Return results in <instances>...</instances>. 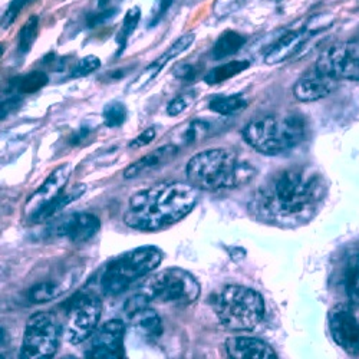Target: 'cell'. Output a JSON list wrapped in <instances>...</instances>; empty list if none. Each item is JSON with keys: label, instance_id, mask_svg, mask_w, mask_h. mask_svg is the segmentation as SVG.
I'll return each instance as SVG.
<instances>
[{"label": "cell", "instance_id": "cell-1", "mask_svg": "<svg viewBox=\"0 0 359 359\" xmlns=\"http://www.w3.org/2000/svg\"><path fill=\"white\" fill-rule=\"evenodd\" d=\"M327 194V184L318 170L283 168L269 175L255 191L250 210L262 223L294 229L309 223Z\"/></svg>", "mask_w": 359, "mask_h": 359}, {"label": "cell", "instance_id": "cell-2", "mask_svg": "<svg viewBox=\"0 0 359 359\" xmlns=\"http://www.w3.org/2000/svg\"><path fill=\"white\" fill-rule=\"evenodd\" d=\"M200 190L191 183L160 182L130 197L124 223L138 231H157L182 222L198 201Z\"/></svg>", "mask_w": 359, "mask_h": 359}, {"label": "cell", "instance_id": "cell-3", "mask_svg": "<svg viewBox=\"0 0 359 359\" xmlns=\"http://www.w3.org/2000/svg\"><path fill=\"white\" fill-rule=\"evenodd\" d=\"M189 183L200 191H222L241 187L256 175L255 167L229 148L205 149L186 165Z\"/></svg>", "mask_w": 359, "mask_h": 359}, {"label": "cell", "instance_id": "cell-4", "mask_svg": "<svg viewBox=\"0 0 359 359\" xmlns=\"http://www.w3.org/2000/svg\"><path fill=\"white\" fill-rule=\"evenodd\" d=\"M200 293V283L190 272L178 267L164 269L161 272L147 276L127 301L126 312L130 316L154 302L180 308L189 306L197 301Z\"/></svg>", "mask_w": 359, "mask_h": 359}, {"label": "cell", "instance_id": "cell-5", "mask_svg": "<svg viewBox=\"0 0 359 359\" xmlns=\"http://www.w3.org/2000/svg\"><path fill=\"white\" fill-rule=\"evenodd\" d=\"M242 135L257 153L280 156L305 140L306 126L299 115L263 116L249 123Z\"/></svg>", "mask_w": 359, "mask_h": 359}, {"label": "cell", "instance_id": "cell-6", "mask_svg": "<svg viewBox=\"0 0 359 359\" xmlns=\"http://www.w3.org/2000/svg\"><path fill=\"white\" fill-rule=\"evenodd\" d=\"M163 262V252L156 246H141L118 255L104 267L100 287L107 296H118L135 282L144 279Z\"/></svg>", "mask_w": 359, "mask_h": 359}, {"label": "cell", "instance_id": "cell-7", "mask_svg": "<svg viewBox=\"0 0 359 359\" xmlns=\"http://www.w3.org/2000/svg\"><path fill=\"white\" fill-rule=\"evenodd\" d=\"M220 323L229 331H253L264 318L266 306L259 292L243 285H227L217 297L215 305Z\"/></svg>", "mask_w": 359, "mask_h": 359}, {"label": "cell", "instance_id": "cell-8", "mask_svg": "<svg viewBox=\"0 0 359 359\" xmlns=\"http://www.w3.org/2000/svg\"><path fill=\"white\" fill-rule=\"evenodd\" d=\"M65 339L71 345L88 341L98 329L102 315L101 299L89 292H79L67 304Z\"/></svg>", "mask_w": 359, "mask_h": 359}, {"label": "cell", "instance_id": "cell-9", "mask_svg": "<svg viewBox=\"0 0 359 359\" xmlns=\"http://www.w3.org/2000/svg\"><path fill=\"white\" fill-rule=\"evenodd\" d=\"M61 326L50 312H38L29 318L20 346L22 359L53 358L59 346Z\"/></svg>", "mask_w": 359, "mask_h": 359}, {"label": "cell", "instance_id": "cell-10", "mask_svg": "<svg viewBox=\"0 0 359 359\" xmlns=\"http://www.w3.org/2000/svg\"><path fill=\"white\" fill-rule=\"evenodd\" d=\"M315 67L337 81H359V41L341 42L327 48Z\"/></svg>", "mask_w": 359, "mask_h": 359}, {"label": "cell", "instance_id": "cell-11", "mask_svg": "<svg viewBox=\"0 0 359 359\" xmlns=\"http://www.w3.org/2000/svg\"><path fill=\"white\" fill-rule=\"evenodd\" d=\"M126 323L121 319H111L98 327L89 338L85 358L88 359H118L124 356Z\"/></svg>", "mask_w": 359, "mask_h": 359}, {"label": "cell", "instance_id": "cell-12", "mask_svg": "<svg viewBox=\"0 0 359 359\" xmlns=\"http://www.w3.org/2000/svg\"><path fill=\"white\" fill-rule=\"evenodd\" d=\"M71 172H72V165L69 163L56 167L53 172L45 180L43 184L27 198L23 208V213L29 220L34 222L38 217V215L42 210H45V208L65 190L69 182Z\"/></svg>", "mask_w": 359, "mask_h": 359}, {"label": "cell", "instance_id": "cell-13", "mask_svg": "<svg viewBox=\"0 0 359 359\" xmlns=\"http://www.w3.org/2000/svg\"><path fill=\"white\" fill-rule=\"evenodd\" d=\"M329 331L338 346L349 355H359V320L345 306H335L327 316Z\"/></svg>", "mask_w": 359, "mask_h": 359}, {"label": "cell", "instance_id": "cell-14", "mask_svg": "<svg viewBox=\"0 0 359 359\" xmlns=\"http://www.w3.org/2000/svg\"><path fill=\"white\" fill-rule=\"evenodd\" d=\"M101 220L93 213H72L57 219L50 226L55 237H64L74 243H85L100 231Z\"/></svg>", "mask_w": 359, "mask_h": 359}, {"label": "cell", "instance_id": "cell-15", "mask_svg": "<svg viewBox=\"0 0 359 359\" xmlns=\"http://www.w3.org/2000/svg\"><path fill=\"white\" fill-rule=\"evenodd\" d=\"M194 34H186L183 35L180 39H177L168 50H165L161 56H158L156 61H153L151 64H149L130 85V91L131 93H137V91H141V89L147 88L149 83H151L157 76L158 74L164 69V67L167 64H170L172 59L178 57L182 53H184L189 48H191V45L194 43Z\"/></svg>", "mask_w": 359, "mask_h": 359}, {"label": "cell", "instance_id": "cell-16", "mask_svg": "<svg viewBox=\"0 0 359 359\" xmlns=\"http://www.w3.org/2000/svg\"><path fill=\"white\" fill-rule=\"evenodd\" d=\"M337 88V79L323 74L316 67L297 79L293 86L296 100L302 102H315L331 94Z\"/></svg>", "mask_w": 359, "mask_h": 359}, {"label": "cell", "instance_id": "cell-17", "mask_svg": "<svg viewBox=\"0 0 359 359\" xmlns=\"http://www.w3.org/2000/svg\"><path fill=\"white\" fill-rule=\"evenodd\" d=\"M226 352L231 359H278L275 349L253 337H233L226 341Z\"/></svg>", "mask_w": 359, "mask_h": 359}, {"label": "cell", "instance_id": "cell-18", "mask_svg": "<svg viewBox=\"0 0 359 359\" xmlns=\"http://www.w3.org/2000/svg\"><path fill=\"white\" fill-rule=\"evenodd\" d=\"M315 34L312 27L306 26L302 31H293L286 34L283 38H280L264 56V64L267 65H278L282 64L287 59H290L293 55L301 52L305 42Z\"/></svg>", "mask_w": 359, "mask_h": 359}, {"label": "cell", "instance_id": "cell-19", "mask_svg": "<svg viewBox=\"0 0 359 359\" xmlns=\"http://www.w3.org/2000/svg\"><path fill=\"white\" fill-rule=\"evenodd\" d=\"M178 154V147L175 145H163L154 151L145 154L135 163L130 164L126 171H124V178L126 180H133L140 177L141 174H145L151 170H156L161 167L163 164L171 161L175 156Z\"/></svg>", "mask_w": 359, "mask_h": 359}, {"label": "cell", "instance_id": "cell-20", "mask_svg": "<svg viewBox=\"0 0 359 359\" xmlns=\"http://www.w3.org/2000/svg\"><path fill=\"white\" fill-rule=\"evenodd\" d=\"M133 326L145 338H158L163 334V320L160 315L149 306L138 309L130 315Z\"/></svg>", "mask_w": 359, "mask_h": 359}, {"label": "cell", "instance_id": "cell-21", "mask_svg": "<svg viewBox=\"0 0 359 359\" xmlns=\"http://www.w3.org/2000/svg\"><path fill=\"white\" fill-rule=\"evenodd\" d=\"M344 287L349 301L359 308V245L353 246L346 256L344 269Z\"/></svg>", "mask_w": 359, "mask_h": 359}, {"label": "cell", "instance_id": "cell-22", "mask_svg": "<svg viewBox=\"0 0 359 359\" xmlns=\"http://www.w3.org/2000/svg\"><path fill=\"white\" fill-rule=\"evenodd\" d=\"M86 187L85 186H76L74 189H71L69 191H62L61 194H59L46 208L45 210H42L38 217L34 220V223H39V222H45V220H49L52 219L53 216H56L57 213H61L64 208L71 204L72 201L78 200L83 193H85Z\"/></svg>", "mask_w": 359, "mask_h": 359}, {"label": "cell", "instance_id": "cell-23", "mask_svg": "<svg viewBox=\"0 0 359 359\" xmlns=\"http://www.w3.org/2000/svg\"><path fill=\"white\" fill-rule=\"evenodd\" d=\"M71 286V283L64 285L62 282H42L38 285H34L27 292V299L32 304H46L52 299H56L62 293L67 292V289Z\"/></svg>", "mask_w": 359, "mask_h": 359}, {"label": "cell", "instance_id": "cell-24", "mask_svg": "<svg viewBox=\"0 0 359 359\" xmlns=\"http://www.w3.org/2000/svg\"><path fill=\"white\" fill-rule=\"evenodd\" d=\"M246 43V38L241 34H237L234 31H226L219 36V39L215 43L213 53L212 56L217 61L224 57H229L234 55L236 52L241 50V48Z\"/></svg>", "mask_w": 359, "mask_h": 359}, {"label": "cell", "instance_id": "cell-25", "mask_svg": "<svg viewBox=\"0 0 359 359\" xmlns=\"http://www.w3.org/2000/svg\"><path fill=\"white\" fill-rule=\"evenodd\" d=\"M249 101L242 94H234V95H226V97H216L208 104L213 112L219 115H234L242 112L248 107Z\"/></svg>", "mask_w": 359, "mask_h": 359}, {"label": "cell", "instance_id": "cell-26", "mask_svg": "<svg viewBox=\"0 0 359 359\" xmlns=\"http://www.w3.org/2000/svg\"><path fill=\"white\" fill-rule=\"evenodd\" d=\"M250 62L249 61H233L229 64H224L222 67H217L212 69L204 76V82L208 85H217L222 83L238 74H242L243 71L249 69Z\"/></svg>", "mask_w": 359, "mask_h": 359}, {"label": "cell", "instance_id": "cell-27", "mask_svg": "<svg viewBox=\"0 0 359 359\" xmlns=\"http://www.w3.org/2000/svg\"><path fill=\"white\" fill-rule=\"evenodd\" d=\"M140 18H141V11H140L138 6L128 9V12L126 13L124 22H123V27H121V31H119L118 39H116V43H118L116 56H119V55L124 52L130 36L134 34V31H135L137 26H138Z\"/></svg>", "mask_w": 359, "mask_h": 359}, {"label": "cell", "instance_id": "cell-28", "mask_svg": "<svg viewBox=\"0 0 359 359\" xmlns=\"http://www.w3.org/2000/svg\"><path fill=\"white\" fill-rule=\"evenodd\" d=\"M38 27H39L38 16H32L23 25V27L20 29V34H19V53L26 55L27 52H31V49L38 38Z\"/></svg>", "mask_w": 359, "mask_h": 359}, {"label": "cell", "instance_id": "cell-29", "mask_svg": "<svg viewBox=\"0 0 359 359\" xmlns=\"http://www.w3.org/2000/svg\"><path fill=\"white\" fill-rule=\"evenodd\" d=\"M102 118H104V124L109 128H118L121 127L126 119H127V108L124 104L112 101L104 107L102 111Z\"/></svg>", "mask_w": 359, "mask_h": 359}, {"label": "cell", "instance_id": "cell-30", "mask_svg": "<svg viewBox=\"0 0 359 359\" xmlns=\"http://www.w3.org/2000/svg\"><path fill=\"white\" fill-rule=\"evenodd\" d=\"M46 83H48V75L42 71H34L19 79L18 89L19 93H23V94H34L39 91V89H42Z\"/></svg>", "mask_w": 359, "mask_h": 359}, {"label": "cell", "instance_id": "cell-31", "mask_svg": "<svg viewBox=\"0 0 359 359\" xmlns=\"http://www.w3.org/2000/svg\"><path fill=\"white\" fill-rule=\"evenodd\" d=\"M100 67H101L100 57L95 55H88L82 57L81 61L74 67L71 78H83L86 75H91L93 72L100 69Z\"/></svg>", "mask_w": 359, "mask_h": 359}, {"label": "cell", "instance_id": "cell-32", "mask_svg": "<svg viewBox=\"0 0 359 359\" xmlns=\"http://www.w3.org/2000/svg\"><path fill=\"white\" fill-rule=\"evenodd\" d=\"M31 2H34V0H12L2 18V29H8L16 20V18L20 15L23 8Z\"/></svg>", "mask_w": 359, "mask_h": 359}, {"label": "cell", "instance_id": "cell-33", "mask_svg": "<svg viewBox=\"0 0 359 359\" xmlns=\"http://www.w3.org/2000/svg\"><path fill=\"white\" fill-rule=\"evenodd\" d=\"M193 102V95L191 94H186V95H180L177 98H174L168 107H167V114L170 116H177L180 114H183Z\"/></svg>", "mask_w": 359, "mask_h": 359}, {"label": "cell", "instance_id": "cell-34", "mask_svg": "<svg viewBox=\"0 0 359 359\" xmlns=\"http://www.w3.org/2000/svg\"><path fill=\"white\" fill-rule=\"evenodd\" d=\"M205 133H207V126L204 123H198V121L191 123L189 126L187 131L184 133V141L186 142H193L197 138L203 137V134H205Z\"/></svg>", "mask_w": 359, "mask_h": 359}, {"label": "cell", "instance_id": "cell-35", "mask_svg": "<svg viewBox=\"0 0 359 359\" xmlns=\"http://www.w3.org/2000/svg\"><path fill=\"white\" fill-rule=\"evenodd\" d=\"M157 135V131L154 128H148L144 133H141L140 135H137V138L134 141H131L130 147L131 148H140V147H145L149 142H151Z\"/></svg>", "mask_w": 359, "mask_h": 359}, {"label": "cell", "instance_id": "cell-36", "mask_svg": "<svg viewBox=\"0 0 359 359\" xmlns=\"http://www.w3.org/2000/svg\"><path fill=\"white\" fill-rule=\"evenodd\" d=\"M115 15V9H101V12L94 13L91 18L88 19V25L91 27H95L107 20H109Z\"/></svg>", "mask_w": 359, "mask_h": 359}, {"label": "cell", "instance_id": "cell-37", "mask_svg": "<svg viewBox=\"0 0 359 359\" xmlns=\"http://www.w3.org/2000/svg\"><path fill=\"white\" fill-rule=\"evenodd\" d=\"M236 8H237V0H217L216 6H215V11H216V13L223 11L220 16H223V15L226 16L227 13L233 12Z\"/></svg>", "mask_w": 359, "mask_h": 359}, {"label": "cell", "instance_id": "cell-38", "mask_svg": "<svg viewBox=\"0 0 359 359\" xmlns=\"http://www.w3.org/2000/svg\"><path fill=\"white\" fill-rule=\"evenodd\" d=\"M170 5H171V0H158L157 6L154 8V18H153L151 26L156 25V23L163 18V15L167 12V9L170 8Z\"/></svg>", "mask_w": 359, "mask_h": 359}, {"label": "cell", "instance_id": "cell-39", "mask_svg": "<svg viewBox=\"0 0 359 359\" xmlns=\"http://www.w3.org/2000/svg\"><path fill=\"white\" fill-rule=\"evenodd\" d=\"M111 0H98V5L101 9H108Z\"/></svg>", "mask_w": 359, "mask_h": 359}]
</instances>
